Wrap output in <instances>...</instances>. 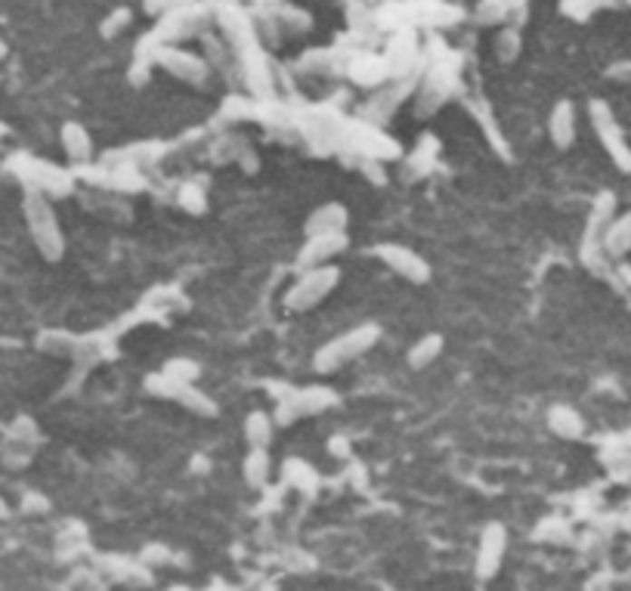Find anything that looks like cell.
I'll return each instance as SVG.
<instances>
[{
	"label": "cell",
	"mask_w": 631,
	"mask_h": 591,
	"mask_svg": "<svg viewBox=\"0 0 631 591\" xmlns=\"http://www.w3.org/2000/svg\"><path fill=\"white\" fill-rule=\"evenodd\" d=\"M548 424H551V431L558 433V437H567L573 440L582 433V418H578V412H573L569 406H558L551 409V415H548Z\"/></svg>",
	"instance_id": "obj_16"
},
{
	"label": "cell",
	"mask_w": 631,
	"mask_h": 591,
	"mask_svg": "<svg viewBox=\"0 0 631 591\" xmlns=\"http://www.w3.org/2000/svg\"><path fill=\"white\" fill-rule=\"evenodd\" d=\"M158 63L164 65L170 74H177L180 81H189V84H201L208 74V65L199 56L183 53V50H158Z\"/></svg>",
	"instance_id": "obj_9"
},
{
	"label": "cell",
	"mask_w": 631,
	"mask_h": 591,
	"mask_svg": "<svg viewBox=\"0 0 631 591\" xmlns=\"http://www.w3.org/2000/svg\"><path fill=\"white\" fill-rule=\"evenodd\" d=\"M267 477H269V455L263 452V449H251L248 452V459H245V480L248 486H263L267 483Z\"/></svg>",
	"instance_id": "obj_17"
},
{
	"label": "cell",
	"mask_w": 631,
	"mask_h": 591,
	"mask_svg": "<svg viewBox=\"0 0 631 591\" xmlns=\"http://www.w3.org/2000/svg\"><path fill=\"white\" fill-rule=\"evenodd\" d=\"M505 548H508V533L501 523H490L480 536L477 545V576L480 579H492L499 573L501 560H505Z\"/></svg>",
	"instance_id": "obj_7"
},
{
	"label": "cell",
	"mask_w": 631,
	"mask_h": 591,
	"mask_svg": "<svg viewBox=\"0 0 631 591\" xmlns=\"http://www.w3.org/2000/svg\"><path fill=\"white\" fill-rule=\"evenodd\" d=\"M25 211H28V223H32V236H34L37 248L47 254L50 260H56L65 248V238L59 233V220H56V214H53L50 201L44 199V192L28 196Z\"/></svg>",
	"instance_id": "obj_4"
},
{
	"label": "cell",
	"mask_w": 631,
	"mask_h": 591,
	"mask_svg": "<svg viewBox=\"0 0 631 591\" xmlns=\"http://www.w3.org/2000/svg\"><path fill=\"white\" fill-rule=\"evenodd\" d=\"M442 347H446V341H442V334H424L421 341H415L409 347V365L415 372L427 369V365H433L442 354Z\"/></svg>",
	"instance_id": "obj_13"
},
{
	"label": "cell",
	"mask_w": 631,
	"mask_h": 591,
	"mask_svg": "<svg viewBox=\"0 0 631 591\" xmlns=\"http://www.w3.org/2000/svg\"><path fill=\"white\" fill-rule=\"evenodd\" d=\"M347 248V236L341 233H316L306 236V245L300 248L297 264L300 266H316V264H332V260Z\"/></svg>",
	"instance_id": "obj_8"
},
{
	"label": "cell",
	"mask_w": 631,
	"mask_h": 591,
	"mask_svg": "<svg viewBox=\"0 0 631 591\" xmlns=\"http://www.w3.org/2000/svg\"><path fill=\"white\" fill-rule=\"evenodd\" d=\"M591 127H595L600 146L607 149L610 161L622 170V174H631V146H628L626 133H622V127H619V121H616V115L610 111L607 102H600V100L591 102Z\"/></svg>",
	"instance_id": "obj_3"
},
{
	"label": "cell",
	"mask_w": 631,
	"mask_h": 591,
	"mask_svg": "<svg viewBox=\"0 0 631 591\" xmlns=\"http://www.w3.org/2000/svg\"><path fill=\"white\" fill-rule=\"evenodd\" d=\"M374 254H378V260L384 266L393 269L396 276H403L405 282H415V286H424L427 279H431V264H427L424 257H421L418 251L405 248V245H378L374 248Z\"/></svg>",
	"instance_id": "obj_5"
},
{
	"label": "cell",
	"mask_w": 631,
	"mask_h": 591,
	"mask_svg": "<svg viewBox=\"0 0 631 591\" xmlns=\"http://www.w3.org/2000/svg\"><path fill=\"white\" fill-rule=\"evenodd\" d=\"M604 251L610 254V257H626V254L631 251V211L616 217L613 223H607Z\"/></svg>",
	"instance_id": "obj_11"
},
{
	"label": "cell",
	"mask_w": 631,
	"mask_h": 591,
	"mask_svg": "<svg viewBox=\"0 0 631 591\" xmlns=\"http://www.w3.org/2000/svg\"><path fill=\"white\" fill-rule=\"evenodd\" d=\"M164 375L186 381V384H195V378H199V365H195L192 359H170V363L164 365Z\"/></svg>",
	"instance_id": "obj_18"
},
{
	"label": "cell",
	"mask_w": 631,
	"mask_h": 591,
	"mask_svg": "<svg viewBox=\"0 0 631 591\" xmlns=\"http://www.w3.org/2000/svg\"><path fill=\"white\" fill-rule=\"evenodd\" d=\"M332 402H335V393L328 391V387H306V391H291L279 402V412H276V418H279L282 424H288V421H297V418H304V415L322 412V409H328Z\"/></svg>",
	"instance_id": "obj_6"
},
{
	"label": "cell",
	"mask_w": 631,
	"mask_h": 591,
	"mask_svg": "<svg viewBox=\"0 0 631 591\" xmlns=\"http://www.w3.org/2000/svg\"><path fill=\"white\" fill-rule=\"evenodd\" d=\"M341 282V269L335 264H316V266H304L300 279L291 286V291L285 295V304L295 313H306L313 306H319L328 295L337 288Z\"/></svg>",
	"instance_id": "obj_2"
},
{
	"label": "cell",
	"mask_w": 631,
	"mask_h": 591,
	"mask_svg": "<svg viewBox=\"0 0 631 591\" xmlns=\"http://www.w3.org/2000/svg\"><path fill=\"white\" fill-rule=\"evenodd\" d=\"M180 205L186 208V211H195V214H201L205 211V192L199 189V186H183L180 189Z\"/></svg>",
	"instance_id": "obj_19"
},
{
	"label": "cell",
	"mask_w": 631,
	"mask_h": 591,
	"mask_svg": "<svg viewBox=\"0 0 631 591\" xmlns=\"http://www.w3.org/2000/svg\"><path fill=\"white\" fill-rule=\"evenodd\" d=\"M245 437L251 449H267L269 440H273V418L267 412H251L245 421Z\"/></svg>",
	"instance_id": "obj_15"
},
{
	"label": "cell",
	"mask_w": 631,
	"mask_h": 591,
	"mask_svg": "<svg viewBox=\"0 0 631 591\" xmlns=\"http://www.w3.org/2000/svg\"><path fill=\"white\" fill-rule=\"evenodd\" d=\"M610 78H616L619 84H631V63H619L610 69Z\"/></svg>",
	"instance_id": "obj_21"
},
{
	"label": "cell",
	"mask_w": 631,
	"mask_h": 591,
	"mask_svg": "<svg viewBox=\"0 0 631 591\" xmlns=\"http://www.w3.org/2000/svg\"><path fill=\"white\" fill-rule=\"evenodd\" d=\"M517 47H520V44H517V34L505 32V34H501V41H499V56L501 59H514L517 56Z\"/></svg>",
	"instance_id": "obj_20"
},
{
	"label": "cell",
	"mask_w": 631,
	"mask_h": 591,
	"mask_svg": "<svg viewBox=\"0 0 631 591\" xmlns=\"http://www.w3.org/2000/svg\"><path fill=\"white\" fill-rule=\"evenodd\" d=\"M63 146H65V152H69V159L74 161H87L90 155H93V140H90V133L84 127L74 121L63 127Z\"/></svg>",
	"instance_id": "obj_14"
},
{
	"label": "cell",
	"mask_w": 631,
	"mask_h": 591,
	"mask_svg": "<svg viewBox=\"0 0 631 591\" xmlns=\"http://www.w3.org/2000/svg\"><path fill=\"white\" fill-rule=\"evenodd\" d=\"M378 338H381V328L374 323L350 328V332H344L341 338H335V341H328L325 347H319V354L313 356L316 372H322V375L337 372L341 365H347V363H353V359L363 356L365 350H372L374 344H378Z\"/></svg>",
	"instance_id": "obj_1"
},
{
	"label": "cell",
	"mask_w": 631,
	"mask_h": 591,
	"mask_svg": "<svg viewBox=\"0 0 631 591\" xmlns=\"http://www.w3.org/2000/svg\"><path fill=\"white\" fill-rule=\"evenodd\" d=\"M576 106L569 100H560L558 106L551 109V118H548V133H551L554 146L558 149H569L576 143Z\"/></svg>",
	"instance_id": "obj_10"
},
{
	"label": "cell",
	"mask_w": 631,
	"mask_h": 591,
	"mask_svg": "<svg viewBox=\"0 0 631 591\" xmlns=\"http://www.w3.org/2000/svg\"><path fill=\"white\" fill-rule=\"evenodd\" d=\"M347 227V211H344L341 205H335V201H328V205L316 208V214L306 220V236H316V233H341V229Z\"/></svg>",
	"instance_id": "obj_12"
}]
</instances>
